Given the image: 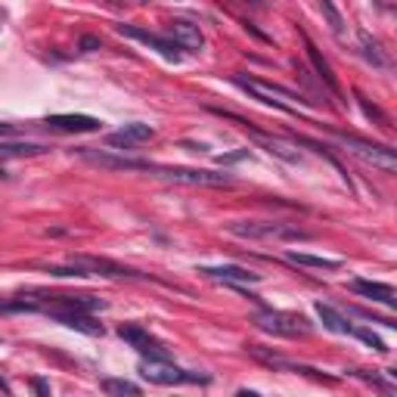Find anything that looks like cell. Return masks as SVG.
<instances>
[{"label":"cell","instance_id":"obj_1","mask_svg":"<svg viewBox=\"0 0 397 397\" xmlns=\"http://www.w3.org/2000/svg\"><path fill=\"white\" fill-rule=\"evenodd\" d=\"M335 136H338L341 146L351 149L360 161H366V165L378 167V171H385V174L397 171V155H394V149H391V146H378V143H369V140H363V136L338 134V130H335Z\"/></svg>","mask_w":397,"mask_h":397},{"label":"cell","instance_id":"obj_2","mask_svg":"<svg viewBox=\"0 0 397 397\" xmlns=\"http://www.w3.org/2000/svg\"><path fill=\"white\" fill-rule=\"evenodd\" d=\"M227 230L233 236L242 239H279V242H301L310 239L307 230L292 227V223H261V221H248V223H227Z\"/></svg>","mask_w":397,"mask_h":397},{"label":"cell","instance_id":"obj_3","mask_svg":"<svg viewBox=\"0 0 397 397\" xmlns=\"http://www.w3.org/2000/svg\"><path fill=\"white\" fill-rule=\"evenodd\" d=\"M233 84L242 87V90H248L254 99H261L264 105H273V109L279 112H289V115H298V109H292L285 99H295V103H304L298 93H292L289 87H279V84H267V81L261 78H242V74H233Z\"/></svg>","mask_w":397,"mask_h":397},{"label":"cell","instance_id":"obj_4","mask_svg":"<svg viewBox=\"0 0 397 397\" xmlns=\"http://www.w3.org/2000/svg\"><path fill=\"white\" fill-rule=\"evenodd\" d=\"M254 323H258V329L270 335H283V338H304L314 329L307 316L289 314V310H264V314L254 316Z\"/></svg>","mask_w":397,"mask_h":397},{"label":"cell","instance_id":"obj_5","mask_svg":"<svg viewBox=\"0 0 397 397\" xmlns=\"http://www.w3.org/2000/svg\"><path fill=\"white\" fill-rule=\"evenodd\" d=\"M149 171L161 180H171L180 186H233L230 174H217V171H198V167H161L152 165Z\"/></svg>","mask_w":397,"mask_h":397},{"label":"cell","instance_id":"obj_6","mask_svg":"<svg viewBox=\"0 0 397 397\" xmlns=\"http://www.w3.org/2000/svg\"><path fill=\"white\" fill-rule=\"evenodd\" d=\"M140 376L152 385H183V382H211L208 376H192V372L177 369L174 363H167V357H146L140 363Z\"/></svg>","mask_w":397,"mask_h":397},{"label":"cell","instance_id":"obj_7","mask_svg":"<svg viewBox=\"0 0 397 397\" xmlns=\"http://www.w3.org/2000/svg\"><path fill=\"white\" fill-rule=\"evenodd\" d=\"M68 261L81 264L90 276H105V279H146V273L134 270V267H124L118 261H109V258H96V254H72Z\"/></svg>","mask_w":397,"mask_h":397},{"label":"cell","instance_id":"obj_8","mask_svg":"<svg viewBox=\"0 0 397 397\" xmlns=\"http://www.w3.org/2000/svg\"><path fill=\"white\" fill-rule=\"evenodd\" d=\"M78 155L84 161H90V165L96 167H105V171H149L152 167V161L146 159H128V155H112V152H103V149H78Z\"/></svg>","mask_w":397,"mask_h":397},{"label":"cell","instance_id":"obj_9","mask_svg":"<svg viewBox=\"0 0 397 397\" xmlns=\"http://www.w3.org/2000/svg\"><path fill=\"white\" fill-rule=\"evenodd\" d=\"M118 335H121V338L128 341V345L134 347V351H140L143 357H167V347L161 345L159 338H152V335H149L143 326L124 323V326H118Z\"/></svg>","mask_w":397,"mask_h":397},{"label":"cell","instance_id":"obj_10","mask_svg":"<svg viewBox=\"0 0 397 397\" xmlns=\"http://www.w3.org/2000/svg\"><path fill=\"white\" fill-rule=\"evenodd\" d=\"M115 31L118 34H124V37H134V41H140V43H146V47H152V50H159L165 59H180V47L174 41H165V37H159V34H152V31H146V28H136V25H115Z\"/></svg>","mask_w":397,"mask_h":397},{"label":"cell","instance_id":"obj_11","mask_svg":"<svg viewBox=\"0 0 397 397\" xmlns=\"http://www.w3.org/2000/svg\"><path fill=\"white\" fill-rule=\"evenodd\" d=\"M167 34H171V41L177 43L180 50H190V53H198V50L205 47V37H202V31H198V25L186 22V19L167 22Z\"/></svg>","mask_w":397,"mask_h":397},{"label":"cell","instance_id":"obj_12","mask_svg":"<svg viewBox=\"0 0 397 397\" xmlns=\"http://www.w3.org/2000/svg\"><path fill=\"white\" fill-rule=\"evenodd\" d=\"M43 314L53 316V320H56V323H62V326L74 329V332H84V335H103V323H96L90 314H78V310H56V307H47Z\"/></svg>","mask_w":397,"mask_h":397},{"label":"cell","instance_id":"obj_13","mask_svg":"<svg viewBox=\"0 0 397 397\" xmlns=\"http://www.w3.org/2000/svg\"><path fill=\"white\" fill-rule=\"evenodd\" d=\"M152 136H155V130L149 128V124L134 121V124H124V128L115 130V134H109L105 143L115 146V149H134L136 143H146V140H152Z\"/></svg>","mask_w":397,"mask_h":397},{"label":"cell","instance_id":"obj_14","mask_svg":"<svg viewBox=\"0 0 397 397\" xmlns=\"http://www.w3.org/2000/svg\"><path fill=\"white\" fill-rule=\"evenodd\" d=\"M47 124L53 130H62V134H93V130L103 128V121L93 115H50Z\"/></svg>","mask_w":397,"mask_h":397},{"label":"cell","instance_id":"obj_15","mask_svg":"<svg viewBox=\"0 0 397 397\" xmlns=\"http://www.w3.org/2000/svg\"><path fill=\"white\" fill-rule=\"evenodd\" d=\"M351 289L357 292V295L369 298V301L385 304V307H394V304H397V292H394V285H388V283H372V279H354Z\"/></svg>","mask_w":397,"mask_h":397},{"label":"cell","instance_id":"obj_16","mask_svg":"<svg viewBox=\"0 0 397 397\" xmlns=\"http://www.w3.org/2000/svg\"><path fill=\"white\" fill-rule=\"evenodd\" d=\"M198 273H205V276H211V279H223V283H230V285H242V283H258L261 279V273H252V270H245V267H239V264H221V267H202Z\"/></svg>","mask_w":397,"mask_h":397},{"label":"cell","instance_id":"obj_17","mask_svg":"<svg viewBox=\"0 0 397 397\" xmlns=\"http://www.w3.org/2000/svg\"><path fill=\"white\" fill-rule=\"evenodd\" d=\"M304 50H307V59H310V65H314V68H316V74H320V78L326 81V87H329V90L341 93V87H338V78H335L332 65H329V62L323 59V53H320V50H316V43L310 41L307 34H304Z\"/></svg>","mask_w":397,"mask_h":397},{"label":"cell","instance_id":"obj_18","mask_svg":"<svg viewBox=\"0 0 397 397\" xmlns=\"http://www.w3.org/2000/svg\"><path fill=\"white\" fill-rule=\"evenodd\" d=\"M252 136H254V143L258 146H264L270 155H276V159H283V161H301V155H298V149H292L289 143H283V140H276V136H267V134H261V130H252Z\"/></svg>","mask_w":397,"mask_h":397},{"label":"cell","instance_id":"obj_19","mask_svg":"<svg viewBox=\"0 0 397 397\" xmlns=\"http://www.w3.org/2000/svg\"><path fill=\"white\" fill-rule=\"evenodd\" d=\"M316 316L323 320V326L329 329V332H338V335H351V323L345 320V316L338 314V310L332 307V304H323V301H316Z\"/></svg>","mask_w":397,"mask_h":397},{"label":"cell","instance_id":"obj_20","mask_svg":"<svg viewBox=\"0 0 397 397\" xmlns=\"http://www.w3.org/2000/svg\"><path fill=\"white\" fill-rule=\"evenodd\" d=\"M50 152L43 143H0V161L6 159H31V155Z\"/></svg>","mask_w":397,"mask_h":397},{"label":"cell","instance_id":"obj_21","mask_svg":"<svg viewBox=\"0 0 397 397\" xmlns=\"http://www.w3.org/2000/svg\"><path fill=\"white\" fill-rule=\"evenodd\" d=\"M285 258L298 267H314V270H338L341 261L335 258H320V254H307V252H285Z\"/></svg>","mask_w":397,"mask_h":397},{"label":"cell","instance_id":"obj_22","mask_svg":"<svg viewBox=\"0 0 397 397\" xmlns=\"http://www.w3.org/2000/svg\"><path fill=\"white\" fill-rule=\"evenodd\" d=\"M360 47H363V56L372 62V65H378V68H385V65H391V56L382 50V43L376 41V37H369L366 31H360Z\"/></svg>","mask_w":397,"mask_h":397},{"label":"cell","instance_id":"obj_23","mask_svg":"<svg viewBox=\"0 0 397 397\" xmlns=\"http://www.w3.org/2000/svg\"><path fill=\"white\" fill-rule=\"evenodd\" d=\"M103 391H105V394H130V397H136V394H140V385L128 382V378H103Z\"/></svg>","mask_w":397,"mask_h":397},{"label":"cell","instance_id":"obj_24","mask_svg":"<svg viewBox=\"0 0 397 397\" xmlns=\"http://www.w3.org/2000/svg\"><path fill=\"white\" fill-rule=\"evenodd\" d=\"M320 12H323V16H326L329 28H332L335 34L341 37V31H345V19H341V12L335 10V3H332V0H320Z\"/></svg>","mask_w":397,"mask_h":397},{"label":"cell","instance_id":"obj_25","mask_svg":"<svg viewBox=\"0 0 397 397\" xmlns=\"http://www.w3.org/2000/svg\"><path fill=\"white\" fill-rule=\"evenodd\" d=\"M351 335H357L360 341H366V345H369L372 351H378V354H388V345H385V341L378 338L376 332H369V329H351Z\"/></svg>","mask_w":397,"mask_h":397},{"label":"cell","instance_id":"obj_26","mask_svg":"<svg viewBox=\"0 0 397 397\" xmlns=\"http://www.w3.org/2000/svg\"><path fill=\"white\" fill-rule=\"evenodd\" d=\"M99 47H103V41H99V37H93V34L81 37V50H87V53H93V50H99Z\"/></svg>","mask_w":397,"mask_h":397},{"label":"cell","instance_id":"obj_27","mask_svg":"<svg viewBox=\"0 0 397 397\" xmlns=\"http://www.w3.org/2000/svg\"><path fill=\"white\" fill-rule=\"evenodd\" d=\"M245 155H248V149H239V152H230V155H221V159H217V161H221V165H233V161L245 159Z\"/></svg>","mask_w":397,"mask_h":397},{"label":"cell","instance_id":"obj_28","mask_svg":"<svg viewBox=\"0 0 397 397\" xmlns=\"http://www.w3.org/2000/svg\"><path fill=\"white\" fill-rule=\"evenodd\" d=\"M34 388L41 391V394H50V388H47V382H41V378H34Z\"/></svg>","mask_w":397,"mask_h":397},{"label":"cell","instance_id":"obj_29","mask_svg":"<svg viewBox=\"0 0 397 397\" xmlns=\"http://www.w3.org/2000/svg\"><path fill=\"white\" fill-rule=\"evenodd\" d=\"M3 134H12V124H0V136Z\"/></svg>","mask_w":397,"mask_h":397},{"label":"cell","instance_id":"obj_30","mask_svg":"<svg viewBox=\"0 0 397 397\" xmlns=\"http://www.w3.org/2000/svg\"><path fill=\"white\" fill-rule=\"evenodd\" d=\"M0 391H10V382H6L3 376H0Z\"/></svg>","mask_w":397,"mask_h":397},{"label":"cell","instance_id":"obj_31","mask_svg":"<svg viewBox=\"0 0 397 397\" xmlns=\"http://www.w3.org/2000/svg\"><path fill=\"white\" fill-rule=\"evenodd\" d=\"M372 3H376V6H385V0H372Z\"/></svg>","mask_w":397,"mask_h":397},{"label":"cell","instance_id":"obj_32","mask_svg":"<svg viewBox=\"0 0 397 397\" xmlns=\"http://www.w3.org/2000/svg\"><path fill=\"white\" fill-rule=\"evenodd\" d=\"M245 3H261V0H245Z\"/></svg>","mask_w":397,"mask_h":397}]
</instances>
